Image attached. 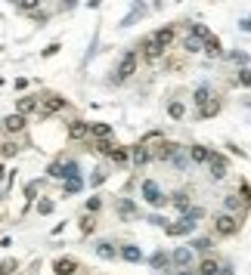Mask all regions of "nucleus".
I'll use <instances>...</instances> for the list:
<instances>
[{"instance_id": "nucleus-1", "label": "nucleus", "mask_w": 251, "mask_h": 275, "mask_svg": "<svg viewBox=\"0 0 251 275\" xmlns=\"http://www.w3.org/2000/svg\"><path fill=\"white\" fill-rule=\"evenodd\" d=\"M214 229H217V235L230 238V235H236V232H239V220L233 213H217L214 216Z\"/></svg>"}, {"instance_id": "nucleus-2", "label": "nucleus", "mask_w": 251, "mask_h": 275, "mask_svg": "<svg viewBox=\"0 0 251 275\" xmlns=\"http://www.w3.org/2000/svg\"><path fill=\"white\" fill-rule=\"evenodd\" d=\"M143 201L152 204V207H161L164 204V195H161V189H158V182H152V179L143 182Z\"/></svg>"}, {"instance_id": "nucleus-3", "label": "nucleus", "mask_w": 251, "mask_h": 275, "mask_svg": "<svg viewBox=\"0 0 251 275\" xmlns=\"http://www.w3.org/2000/svg\"><path fill=\"white\" fill-rule=\"evenodd\" d=\"M133 71H137V53H124V59H121V65H118V71H115V78H118V81H127Z\"/></svg>"}, {"instance_id": "nucleus-4", "label": "nucleus", "mask_w": 251, "mask_h": 275, "mask_svg": "<svg viewBox=\"0 0 251 275\" xmlns=\"http://www.w3.org/2000/svg\"><path fill=\"white\" fill-rule=\"evenodd\" d=\"M208 164H211V179H223V177H227V158H223V155H214L211 152V161H208Z\"/></svg>"}, {"instance_id": "nucleus-5", "label": "nucleus", "mask_w": 251, "mask_h": 275, "mask_svg": "<svg viewBox=\"0 0 251 275\" xmlns=\"http://www.w3.org/2000/svg\"><path fill=\"white\" fill-rule=\"evenodd\" d=\"M192 229H196V223H192V220H186V216H183V220H177L174 226H164V232H167V235H189Z\"/></svg>"}, {"instance_id": "nucleus-6", "label": "nucleus", "mask_w": 251, "mask_h": 275, "mask_svg": "<svg viewBox=\"0 0 251 275\" xmlns=\"http://www.w3.org/2000/svg\"><path fill=\"white\" fill-rule=\"evenodd\" d=\"M59 108H65V99L62 96H50L44 102V108H37V112H40V118H50V114H56Z\"/></svg>"}, {"instance_id": "nucleus-7", "label": "nucleus", "mask_w": 251, "mask_h": 275, "mask_svg": "<svg viewBox=\"0 0 251 275\" xmlns=\"http://www.w3.org/2000/svg\"><path fill=\"white\" fill-rule=\"evenodd\" d=\"M53 269L59 272V275H74V269H78V263H74L72 257H59V260L53 263Z\"/></svg>"}, {"instance_id": "nucleus-8", "label": "nucleus", "mask_w": 251, "mask_h": 275, "mask_svg": "<svg viewBox=\"0 0 251 275\" xmlns=\"http://www.w3.org/2000/svg\"><path fill=\"white\" fill-rule=\"evenodd\" d=\"M143 53L149 56V59H158V56H161V53H164V49H161V47H158V40H155L152 34H149V37L143 40Z\"/></svg>"}, {"instance_id": "nucleus-9", "label": "nucleus", "mask_w": 251, "mask_h": 275, "mask_svg": "<svg viewBox=\"0 0 251 275\" xmlns=\"http://www.w3.org/2000/svg\"><path fill=\"white\" fill-rule=\"evenodd\" d=\"M59 179H81V167L74 161H65L62 170H59Z\"/></svg>"}, {"instance_id": "nucleus-10", "label": "nucleus", "mask_w": 251, "mask_h": 275, "mask_svg": "<svg viewBox=\"0 0 251 275\" xmlns=\"http://www.w3.org/2000/svg\"><path fill=\"white\" fill-rule=\"evenodd\" d=\"M3 127H6V133H22L25 130V118L22 114H10V118L3 121Z\"/></svg>"}, {"instance_id": "nucleus-11", "label": "nucleus", "mask_w": 251, "mask_h": 275, "mask_svg": "<svg viewBox=\"0 0 251 275\" xmlns=\"http://www.w3.org/2000/svg\"><path fill=\"white\" fill-rule=\"evenodd\" d=\"M121 257H124L127 263H140V260H143V251H140L137 244H124V247H121Z\"/></svg>"}, {"instance_id": "nucleus-12", "label": "nucleus", "mask_w": 251, "mask_h": 275, "mask_svg": "<svg viewBox=\"0 0 251 275\" xmlns=\"http://www.w3.org/2000/svg\"><path fill=\"white\" fill-rule=\"evenodd\" d=\"M90 133V124H84V121H74L72 127H69V139H84Z\"/></svg>"}, {"instance_id": "nucleus-13", "label": "nucleus", "mask_w": 251, "mask_h": 275, "mask_svg": "<svg viewBox=\"0 0 251 275\" xmlns=\"http://www.w3.org/2000/svg\"><path fill=\"white\" fill-rule=\"evenodd\" d=\"M140 146H143L146 152H152V146H158V148H161V146H164V136H161V133H146Z\"/></svg>"}, {"instance_id": "nucleus-14", "label": "nucleus", "mask_w": 251, "mask_h": 275, "mask_svg": "<svg viewBox=\"0 0 251 275\" xmlns=\"http://www.w3.org/2000/svg\"><path fill=\"white\" fill-rule=\"evenodd\" d=\"M152 37L158 40V47H161V49H167V47H171V40H174V28H161V31H155Z\"/></svg>"}, {"instance_id": "nucleus-15", "label": "nucleus", "mask_w": 251, "mask_h": 275, "mask_svg": "<svg viewBox=\"0 0 251 275\" xmlns=\"http://www.w3.org/2000/svg\"><path fill=\"white\" fill-rule=\"evenodd\" d=\"M174 263L177 266H189L192 263V247H177V251H174Z\"/></svg>"}, {"instance_id": "nucleus-16", "label": "nucleus", "mask_w": 251, "mask_h": 275, "mask_svg": "<svg viewBox=\"0 0 251 275\" xmlns=\"http://www.w3.org/2000/svg\"><path fill=\"white\" fill-rule=\"evenodd\" d=\"M35 108H37V99L35 96H22L19 99V112H16V114H22V118H25V114L35 112Z\"/></svg>"}, {"instance_id": "nucleus-17", "label": "nucleus", "mask_w": 251, "mask_h": 275, "mask_svg": "<svg viewBox=\"0 0 251 275\" xmlns=\"http://www.w3.org/2000/svg\"><path fill=\"white\" fill-rule=\"evenodd\" d=\"M189 158L202 164V161H211V152H208L205 146H192V148H189Z\"/></svg>"}, {"instance_id": "nucleus-18", "label": "nucleus", "mask_w": 251, "mask_h": 275, "mask_svg": "<svg viewBox=\"0 0 251 275\" xmlns=\"http://www.w3.org/2000/svg\"><path fill=\"white\" fill-rule=\"evenodd\" d=\"M96 254L103 257V260H115V254H118V251H115V244H108V241H99V244H96Z\"/></svg>"}, {"instance_id": "nucleus-19", "label": "nucleus", "mask_w": 251, "mask_h": 275, "mask_svg": "<svg viewBox=\"0 0 251 275\" xmlns=\"http://www.w3.org/2000/svg\"><path fill=\"white\" fill-rule=\"evenodd\" d=\"M217 272H220V266H217V260H211V257L202 260V266H198V275H217Z\"/></svg>"}, {"instance_id": "nucleus-20", "label": "nucleus", "mask_w": 251, "mask_h": 275, "mask_svg": "<svg viewBox=\"0 0 251 275\" xmlns=\"http://www.w3.org/2000/svg\"><path fill=\"white\" fill-rule=\"evenodd\" d=\"M192 102H196L198 108L208 105V102H211V90H208V87H198V90H196V96H192Z\"/></svg>"}, {"instance_id": "nucleus-21", "label": "nucleus", "mask_w": 251, "mask_h": 275, "mask_svg": "<svg viewBox=\"0 0 251 275\" xmlns=\"http://www.w3.org/2000/svg\"><path fill=\"white\" fill-rule=\"evenodd\" d=\"M90 133H93L96 139H108L112 136V127H108V124H90Z\"/></svg>"}, {"instance_id": "nucleus-22", "label": "nucleus", "mask_w": 251, "mask_h": 275, "mask_svg": "<svg viewBox=\"0 0 251 275\" xmlns=\"http://www.w3.org/2000/svg\"><path fill=\"white\" fill-rule=\"evenodd\" d=\"M180 152V146H174V143H164L161 148H158V158H161V161H171L174 155Z\"/></svg>"}, {"instance_id": "nucleus-23", "label": "nucleus", "mask_w": 251, "mask_h": 275, "mask_svg": "<svg viewBox=\"0 0 251 275\" xmlns=\"http://www.w3.org/2000/svg\"><path fill=\"white\" fill-rule=\"evenodd\" d=\"M130 158H133V164H146L149 161V152H146L143 146H133L130 148Z\"/></svg>"}, {"instance_id": "nucleus-24", "label": "nucleus", "mask_w": 251, "mask_h": 275, "mask_svg": "<svg viewBox=\"0 0 251 275\" xmlns=\"http://www.w3.org/2000/svg\"><path fill=\"white\" fill-rule=\"evenodd\" d=\"M171 161H174V167H177V170H186V167H189V158H186V152H183V148L171 158Z\"/></svg>"}, {"instance_id": "nucleus-25", "label": "nucleus", "mask_w": 251, "mask_h": 275, "mask_svg": "<svg viewBox=\"0 0 251 275\" xmlns=\"http://www.w3.org/2000/svg\"><path fill=\"white\" fill-rule=\"evenodd\" d=\"M205 53H208V56H220V40H217V37H208V40H205Z\"/></svg>"}, {"instance_id": "nucleus-26", "label": "nucleus", "mask_w": 251, "mask_h": 275, "mask_svg": "<svg viewBox=\"0 0 251 275\" xmlns=\"http://www.w3.org/2000/svg\"><path fill=\"white\" fill-rule=\"evenodd\" d=\"M167 263H171V260H167L164 251H155V254H152V266H155V269H164Z\"/></svg>"}, {"instance_id": "nucleus-27", "label": "nucleus", "mask_w": 251, "mask_h": 275, "mask_svg": "<svg viewBox=\"0 0 251 275\" xmlns=\"http://www.w3.org/2000/svg\"><path fill=\"white\" fill-rule=\"evenodd\" d=\"M16 269H19V263H16L13 257H10V260H3V263H0V275H13Z\"/></svg>"}, {"instance_id": "nucleus-28", "label": "nucleus", "mask_w": 251, "mask_h": 275, "mask_svg": "<svg viewBox=\"0 0 251 275\" xmlns=\"http://www.w3.org/2000/svg\"><path fill=\"white\" fill-rule=\"evenodd\" d=\"M183 49H186V53H198V49H202V40L186 37V40H183Z\"/></svg>"}, {"instance_id": "nucleus-29", "label": "nucleus", "mask_w": 251, "mask_h": 275, "mask_svg": "<svg viewBox=\"0 0 251 275\" xmlns=\"http://www.w3.org/2000/svg\"><path fill=\"white\" fill-rule=\"evenodd\" d=\"M217 108H220L217 102H208V105H202V108H198V118H211V114H217Z\"/></svg>"}, {"instance_id": "nucleus-30", "label": "nucleus", "mask_w": 251, "mask_h": 275, "mask_svg": "<svg viewBox=\"0 0 251 275\" xmlns=\"http://www.w3.org/2000/svg\"><path fill=\"white\" fill-rule=\"evenodd\" d=\"M16 152H19V146H16V143H0V155H3V158H13Z\"/></svg>"}, {"instance_id": "nucleus-31", "label": "nucleus", "mask_w": 251, "mask_h": 275, "mask_svg": "<svg viewBox=\"0 0 251 275\" xmlns=\"http://www.w3.org/2000/svg\"><path fill=\"white\" fill-rule=\"evenodd\" d=\"M118 213H121V216H133V201H127V198L118 201Z\"/></svg>"}, {"instance_id": "nucleus-32", "label": "nucleus", "mask_w": 251, "mask_h": 275, "mask_svg": "<svg viewBox=\"0 0 251 275\" xmlns=\"http://www.w3.org/2000/svg\"><path fill=\"white\" fill-rule=\"evenodd\" d=\"M167 112H171V118H183V114H186V108H183V102H171Z\"/></svg>"}, {"instance_id": "nucleus-33", "label": "nucleus", "mask_w": 251, "mask_h": 275, "mask_svg": "<svg viewBox=\"0 0 251 275\" xmlns=\"http://www.w3.org/2000/svg\"><path fill=\"white\" fill-rule=\"evenodd\" d=\"M108 158H112L115 164H124V161H127V152H124V148H112V155H108Z\"/></svg>"}, {"instance_id": "nucleus-34", "label": "nucleus", "mask_w": 251, "mask_h": 275, "mask_svg": "<svg viewBox=\"0 0 251 275\" xmlns=\"http://www.w3.org/2000/svg\"><path fill=\"white\" fill-rule=\"evenodd\" d=\"M112 148H115V146L108 143V139H99V143H96V152H99V155H112Z\"/></svg>"}, {"instance_id": "nucleus-35", "label": "nucleus", "mask_w": 251, "mask_h": 275, "mask_svg": "<svg viewBox=\"0 0 251 275\" xmlns=\"http://www.w3.org/2000/svg\"><path fill=\"white\" fill-rule=\"evenodd\" d=\"M81 192V179H65V195H74Z\"/></svg>"}, {"instance_id": "nucleus-36", "label": "nucleus", "mask_w": 251, "mask_h": 275, "mask_svg": "<svg viewBox=\"0 0 251 275\" xmlns=\"http://www.w3.org/2000/svg\"><path fill=\"white\" fill-rule=\"evenodd\" d=\"M19 10H22V13H35V10H37V0H22Z\"/></svg>"}, {"instance_id": "nucleus-37", "label": "nucleus", "mask_w": 251, "mask_h": 275, "mask_svg": "<svg viewBox=\"0 0 251 275\" xmlns=\"http://www.w3.org/2000/svg\"><path fill=\"white\" fill-rule=\"evenodd\" d=\"M239 207V195H227V213H233Z\"/></svg>"}, {"instance_id": "nucleus-38", "label": "nucleus", "mask_w": 251, "mask_h": 275, "mask_svg": "<svg viewBox=\"0 0 251 275\" xmlns=\"http://www.w3.org/2000/svg\"><path fill=\"white\" fill-rule=\"evenodd\" d=\"M37 213H44V216L53 213V201H40V204H37Z\"/></svg>"}, {"instance_id": "nucleus-39", "label": "nucleus", "mask_w": 251, "mask_h": 275, "mask_svg": "<svg viewBox=\"0 0 251 275\" xmlns=\"http://www.w3.org/2000/svg\"><path fill=\"white\" fill-rule=\"evenodd\" d=\"M192 247H198V251H208V247H211V241H208V238H198V241H192Z\"/></svg>"}, {"instance_id": "nucleus-40", "label": "nucleus", "mask_w": 251, "mask_h": 275, "mask_svg": "<svg viewBox=\"0 0 251 275\" xmlns=\"http://www.w3.org/2000/svg\"><path fill=\"white\" fill-rule=\"evenodd\" d=\"M99 210V198H87V213H93Z\"/></svg>"}, {"instance_id": "nucleus-41", "label": "nucleus", "mask_w": 251, "mask_h": 275, "mask_svg": "<svg viewBox=\"0 0 251 275\" xmlns=\"http://www.w3.org/2000/svg\"><path fill=\"white\" fill-rule=\"evenodd\" d=\"M239 81H242L245 87H251V68H245V71H242V74H239Z\"/></svg>"}, {"instance_id": "nucleus-42", "label": "nucleus", "mask_w": 251, "mask_h": 275, "mask_svg": "<svg viewBox=\"0 0 251 275\" xmlns=\"http://www.w3.org/2000/svg\"><path fill=\"white\" fill-rule=\"evenodd\" d=\"M103 179H106V170H93V179H90V182H93V186H99Z\"/></svg>"}, {"instance_id": "nucleus-43", "label": "nucleus", "mask_w": 251, "mask_h": 275, "mask_svg": "<svg viewBox=\"0 0 251 275\" xmlns=\"http://www.w3.org/2000/svg\"><path fill=\"white\" fill-rule=\"evenodd\" d=\"M25 195L35 198V195H37V182H28V186H25Z\"/></svg>"}, {"instance_id": "nucleus-44", "label": "nucleus", "mask_w": 251, "mask_h": 275, "mask_svg": "<svg viewBox=\"0 0 251 275\" xmlns=\"http://www.w3.org/2000/svg\"><path fill=\"white\" fill-rule=\"evenodd\" d=\"M230 59H233V62H242V65H245V62H248V56H245V53H233Z\"/></svg>"}, {"instance_id": "nucleus-45", "label": "nucleus", "mask_w": 251, "mask_h": 275, "mask_svg": "<svg viewBox=\"0 0 251 275\" xmlns=\"http://www.w3.org/2000/svg\"><path fill=\"white\" fill-rule=\"evenodd\" d=\"M59 170H62V164H50V177L59 179Z\"/></svg>"}, {"instance_id": "nucleus-46", "label": "nucleus", "mask_w": 251, "mask_h": 275, "mask_svg": "<svg viewBox=\"0 0 251 275\" xmlns=\"http://www.w3.org/2000/svg\"><path fill=\"white\" fill-rule=\"evenodd\" d=\"M220 275H233V269H220Z\"/></svg>"}, {"instance_id": "nucleus-47", "label": "nucleus", "mask_w": 251, "mask_h": 275, "mask_svg": "<svg viewBox=\"0 0 251 275\" xmlns=\"http://www.w3.org/2000/svg\"><path fill=\"white\" fill-rule=\"evenodd\" d=\"M177 275H192V272H189V269H183V272H177Z\"/></svg>"}, {"instance_id": "nucleus-48", "label": "nucleus", "mask_w": 251, "mask_h": 275, "mask_svg": "<svg viewBox=\"0 0 251 275\" xmlns=\"http://www.w3.org/2000/svg\"><path fill=\"white\" fill-rule=\"evenodd\" d=\"M3 177H6V170H3V167H0V179H3Z\"/></svg>"}]
</instances>
